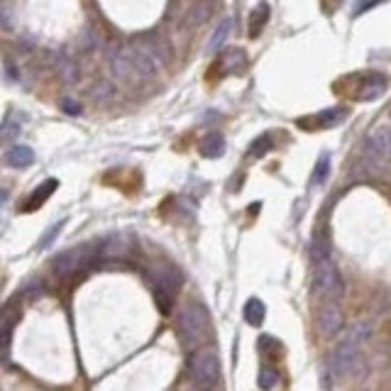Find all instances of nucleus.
I'll return each instance as SVG.
<instances>
[{
  "label": "nucleus",
  "instance_id": "f257e3e1",
  "mask_svg": "<svg viewBox=\"0 0 391 391\" xmlns=\"http://www.w3.org/2000/svg\"><path fill=\"white\" fill-rule=\"evenodd\" d=\"M369 330H372L369 323H359L342 337V342L333 352V357H330V377H333V381L342 379V377H347L352 372V367H355V362L359 357V347L367 340Z\"/></svg>",
  "mask_w": 391,
  "mask_h": 391
},
{
  "label": "nucleus",
  "instance_id": "f03ea898",
  "mask_svg": "<svg viewBox=\"0 0 391 391\" xmlns=\"http://www.w3.org/2000/svg\"><path fill=\"white\" fill-rule=\"evenodd\" d=\"M362 164L367 174H381L391 167V123L377 125L369 132L362 150Z\"/></svg>",
  "mask_w": 391,
  "mask_h": 391
},
{
  "label": "nucleus",
  "instance_id": "7ed1b4c3",
  "mask_svg": "<svg viewBox=\"0 0 391 391\" xmlns=\"http://www.w3.org/2000/svg\"><path fill=\"white\" fill-rule=\"evenodd\" d=\"M179 330L184 345L196 350L211 333V316L201 303H189L179 316Z\"/></svg>",
  "mask_w": 391,
  "mask_h": 391
},
{
  "label": "nucleus",
  "instance_id": "20e7f679",
  "mask_svg": "<svg viewBox=\"0 0 391 391\" xmlns=\"http://www.w3.org/2000/svg\"><path fill=\"white\" fill-rule=\"evenodd\" d=\"M189 372L198 389H211V386L218 384L220 359L218 355H215V350H213V347H196V350L191 352Z\"/></svg>",
  "mask_w": 391,
  "mask_h": 391
},
{
  "label": "nucleus",
  "instance_id": "39448f33",
  "mask_svg": "<svg viewBox=\"0 0 391 391\" xmlns=\"http://www.w3.org/2000/svg\"><path fill=\"white\" fill-rule=\"evenodd\" d=\"M313 294L323 301H340L342 294H345V286H342L340 274L337 267L330 259L316 264V272H313Z\"/></svg>",
  "mask_w": 391,
  "mask_h": 391
},
{
  "label": "nucleus",
  "instance_id": "423d86ee",
  "mask_svg": "<svg viewBox=\"0 0 391 391\" xmlns=\"http://www.w3.org/2000/svg\"><path fill=\"white\" fill-rule=\"evenodd\" d=\"M181 281H184L181 272H176V269H164V272L154 274V301L164 316H169V308H171Z\"/></svg>",
  "mask_w": 391,
  "mask_h": 391
},
{
  "label": "nucleus",
  "instance_id": "0eeeda50",
  "mask_svg": "<svg viewBox=\"0 0 391 391\" xmlns=\"http://www.w3.org/2000/svg\"><path fill=\"white\" fill-rule=\"evenodd\" d=\"M110 67H112L115 78L125 86H140L142 81H145V78H142V73L137 71V67H134L132 54H130V47H120V49L112 54Z\"/></svg>",
  "mask_w": 391,
  "mask_h": 391
},
{
  "label": "nucleus",
  "instance_id": "6e6552de",
  "mask_svg": "<svg viewBox=\"0 0 391 391\" xmlns=\"http://www.w3.org/2000/svg\"><path fill=\"white\" fill-rule=\"evenodd\" d=\"M134 247H137V240H134L132 233H115V235H108L106 240L101 242L98 254L106 259H123L132 254Z\"/></svg>",
  "mask_w": 391,
  "mask_h": 391
},
{
  "label": "nucleus",
  "instance_id": "1a4fd4ad",
  "mask_svg": "<svg viewBox=\"0 0 391 391\" xmlns=\"http://www.w3.org/2000/svg\"><path fill=\"white\" fill-rule=\"evenodd\" d=\"M345 325V316H342V308L337 301H325L320 306V313H318V328L325 337H333L337 335Z\"/></svg>",
  "mask_w": 391,
  "mask_h": 391
},
{
  "label": "nucleus",
  "instance_id": "9d476101",
  "mask_svg": "<svg viewBox=\"0 0 391 391\" xmlns=\"http://www.w3.org/2000/svg\"><path fill=\"white\" fill-rule=\"evenodd\" d=\"M84 252H86L84 247H76V250H67V252H62V254H56V259L51 262V269H54L56 276H69V274H76L86 262Z\"/></svg>",
  "mask_w": 391,
  "mask_h": 391
},
{
  "label": "nucleus",
  "instance_id": "9b49d317",
  "mask_svg": "<svg viewBox=\"0 0 391 391\" xmlns=\"http://www.w3.org/2000/svg\"><path fill=\"white\" fill-rule=\"evenodd\" d=\"M218 67L223 73H242L247 67V54L240 47H228V49L220 54Z\"/></svg>",
  "mask_w": 391,
  "mask_h": 391
},
{
  "label": "nucleus",
  "instance_id": "f8f14e48",
  "mask_svg": "<svg viewBox=\"0 0 391 391\" xmlns=\"http://www.w3.org/2000/svg\"><path fill=\"white\" fill-rule=\"evenodd\" d=\"M330 252H333L330 233H328V228H320L311 240V259L318 264V262H323V259H330Z\"/></svg>",
  "mask_w": 391,
  "mask_h": 391
},
{
  "label": "nucleus",
  "instance_id": "ddd939ff",
  "mask_svg": "<svg viewBox=\"0 0 391 391\" xmlns=\"http://www.w3.org/2000/svg\"><path fill=\"white\" fill-rule=\"evenodd\" d=\"M386 91V76L384 73H372L362 81V88H359L357 98L359 101H377L381 93Z\"/></svg>",
  "mask_w": 391,
  "mask_h": 391
},
{
  "label": "nucleus",
  "instance_id": "4468645a",
  "mask_svg": "<svg viewBox=\"0 0 391 391\" xmlns=\"http://www.w3.org/2000/svg\"><path fill=\"white\" fill-rule=\"evenodd\" d=\"M17 318V308L8 303L5 308H0V352H5L12 337V325Z\"/></svg>",
  "mask_w": 391,
  "mask_h": 391
},
{
  "label": "nucleus",
  "instance_id": "2eb2a0df",
  "mask_svg": "<svg viewBox=\"0 0 391 391\" xmlns=\"http://www.w3.org/2000/svg\"><path fill=\"white\" fill-rule=\"evenodd\" d=\"M213 10H215V0H196L193 5H191L189 15H186V25L189 27H198V25H203L213 15Z\"/></svg>",
  "mask_w": 391,
  "mask_h": 391
},
{
  "label": "nucleus",
  "instance_id": "dca6fc26",
  "mask_svg": "<svg viewBox=\"0 0 391 391\" xmlns=\"http://www.w3.org/2000/svg\"><path fill=\"white\" fill-rule=\"evenodd\" d=\"M56 186H59V181H56V179H47L45 184H39L37 189L29 193V201L23 206V211H37V208L42 206V203H45L51 193H54Z\"/></svg>",
  "mask_w": 391,
  "mask_h": 391
},
{
  "label": "nucleus",
  "instance_id": "f3484780",
  "mask_svg": "<svg viewBox=\"0 0 391 391\" xmlns=\"http://www.w3.org/2000/svg\"><path fill=\"white\" fill-rule=\"evenodd\" d=\"M32 162H34L32 147L17 145L5 154V164H8V167H12V169H25V167H29Z\"/></svg>",
  "mask_w": 391,
  "mask_h": 391
},
{
  "label": "nucleus",
  "instance_id": "a211bd4d",
  "mask_svg": "<svg viewBox=\"0 0 391 391\" xmlns=\"http://www.w3.org/2000/svg\"><path fill=\"white\" fill-rule=\"evenodd\" d=\"M345 115H347L345 108H328V110L313 115L311 128H335V125H340L345 120Z\"/></svg>",
  "mask_w": 391,
  "mask_h": 391
},
{
  "label": "nucleus",
  "instance_id": "6ab92c4d",
  "mask_svg": "<svg viewBox=\"0 0 391 391\" xmlns=\"http://www.w3.org/2000/svg\"><path fill=\"white\" fill-rule=\"evenodd\" d=\"M225 152V137L218 132H211L203 137L201 142V154L206 156V159H218V156H223Z\"/></svg>",
  "mask_w": 391,
  "mask_h": 391
},
{
  "label": "nucleus",
  "instance_id": "aec40b11",
  "mask_svg": "<svg viewBox=\"0 0 391 391\" xmlns=\"http://www.w3.org/2000/svg\"><path fill=\"white\" fill-rule=\"evenodd\" d=\"M267 20H269V5L267 3H259L250 15V37L252 39L262 34V29L267 27Z\"/></svg>",
  "mask_w": 391,
  "mask_h": 391
},
{
  "label": "nucleus",
  "instance_id": "412c9836",
  "mask_svg": "<svg viewBox=\"0 0 391 391\" xmlns=\"http://www.w3.org/2000/svg\"><path fill=\"white\" fill-rule=\"evenodd\" d=\"M230 32H233V20H230V17H225L223 23L218 25V29L213 32L211 42H208V47H206V51H208V54H213V51H218L220 47H223L225 42H228Z\"/></svg>",
  "mask_w": 391,
  "mask_h": 391
},
{
  "label": "nucleus",
  "instance_id": "4be33fe9",
  "mask_svg": "<svg viewBox=\"0 0 391 391\" xmlns=\"http://www.w3.org/2000/svg\"><path fill=\"white\" fill-rule=\"evenodd\" d=\"M264 313H267V308H264V303L259 298H250L245 303V320L250 325H254V328H259L264 323Z\"/></svg>",
  "mask_w": 391,
  "mask_h": 391
},
{
  "label": "nucleus",
  "instance_id": "5701e85b",
  "mask_svg": "<svg viewBox=\"0 0 391 391\" xmlns=\"http://www.w3.org/2000/svg\"><path fill=\"white\" fill-rule=\"evenodd\" d=\"M17 27V12L12 8L10 0H0V29L3 32H12Z\"/></svg>",
  "mask_w": 391,
  "mask_h": 391
},
{
  "label": "nucleus",
  "instance_id": "b1692460",
  "mask_svg": "<svg viewBox=\"0 0 391 391\" xmlns=\"http://www.w3.org/2000/svg\"><path fill=\"white\" fill-rule=\"evenodd\" d=\"M17 134H20V117L8 115L0 125V145H5L8 140H15Z\"/></svg>",
  "mask_w": 391,
  "mask_h": 391
},
{
  "label": "nucleus",
  "instance_id": "393cba45",
  "mask_svg": "<svg viewBox=\"0 0 391 391\" xmlns=\"http://www.w3.org/2000/svg\"><path fill=\"white\" fill-rule=\"evenodd\" d=\"M272 137H269V134H262V137H257V140L252 142L250 145V152H247V154L252 156V159H262L264 154H267L269 150H272Z\"/></svg>",
  "mask_w": 391,
  "mask_h": 391
},
{
  "label": "nucleus",
  "instance_id": "a878e982",
  "mask_svg": "<svg viewBox=\"0 0 391 391\" xmlns=\"http://www.w3.org/2000/svg\"><path fill=\"white\" fill-rule=\"evenodd\" d=\"M59 76H62L64 84H76V78H78L76 64H73L71 59H62V62H59Z\"/></svg>",
  "mask_w": 391,
  "mask_h": 391
},
{
  "label": "nucleus",
  "instance_id": "bb28decb",
  "mask_svg": "<svg viewBox=\"0 0 391 391\" xmlns=\"http://www.w3.org/2000/svg\"><path fill=\"white\" fill-rule=\"evenodd\" d=\"M328 174H330V159H328V154H323L318 159V164H316V169H313V184L316 186L325 184Z\"/></svg>",
  "mask_w": 391,
  "mask_h": 391
},
{
  "label": "nucleus",
  "instance_id": "cd10ccee",
  "mask_svg": "<svg viewBox=\"0 0 391 391\" xmlns=\"http://www.w3.org/2000/svg\"><path fill=\"white\" fill-rule=\"evenodd\" d=\"M276 381H279V372L274 367H262V372H259L257 377V384L262 386V389H272Z\"/></svg>",
  "mask_w": 391,
  "mask_h": 391
},
{
  "label": "nucleus",
  "instance_id": "c85d7f7f",
  "mask_svg": "<svg viewBox=\"0 0 391 391\" xmlns=\"http://www.w3.org/2000/svg\"><path fill=\"white\" fill-rule=\"evenodd\" d=\"M91 93H93L95 98H110V95H112V84L108 81V78H98V81L91 86Z\"/></svg>",
  "mask_w": 391,
  "mask_h": 391
},
{
  "label": "nucleus",
  "instance_id": "c756f323",
  "mask_svg": "<svg viewBox=\"0 0 391 391\" xmlns=\"http://www.w3.org/2000/svg\"><path fill=\"white\" fill-rule=\"evenodd\" d=\"M64 228V220H59V223L54 225V228L49 230V233H47V237L45 240H42V247H49V242H54V237H56V233H59V230Z\"/></svg>",
  "mask_w": 391,
  "mask_h": 391
},
{
  "label": "nucleus",
  "instance_id": "7c9ffc66",
  "mask_svg": "<svg viewBox=\"0 0 391 391\" xmlns=\"http://www.w3.org/2000/svg\"><path fill=\"white\" fill-rule=\"evenodd\" d=\"M381 0H359L357 3V8H355V15H362L367 8H372V5H379Z\"/></svg>",
  "mask_w": 391,
  "mask_h": 391
},
{
  "label": "nucleus",
  "instance_id": "2f4dec72",
  "mask_svg": "<svg viewBox=\"0 0 391 391\" xmlns=\"http://www.w3.org/2000/svg\"><path fill=\"white\" fill-rule=\"evenodd\" d=\"M64 110H67V112H73V115H78V112H81V106H78L76 101H69V98H64Z\"/></svg>",
  "mask_w": 391,
  "mask_h": 391
}]
</instances>
